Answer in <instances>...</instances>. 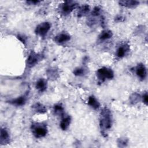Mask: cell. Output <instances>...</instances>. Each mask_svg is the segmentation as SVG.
Returning a JSON list of instances; mask_svg holds the SVG:
<instances>
[{"mask_svg": "<svg viewBox=\"0 0 148 148\" xmlns=\"http://www.w3.org/2000/svg\"><path fill=\"white\" fill-rule=\"evenodd\" d=\"M141 99L143 102V103L147 106L148 103V95L147 92H145V93H143V94L141 96Z\"/></svg>", "mask_w": 148, "mask_h": 148, "instance_id": "obj_24", "label": "cell"}, {"mask_svg": "<svg viewBox=\"0 0 148 148\" xmlns=\"http://www.w3.org/2000/svg\"><path fill=\"white\" fill-rule=\"evenodd\" d=\"M47 81L43 78L38 79L35 83L36 89L40 92H44L47 89Z\"/></svg>", "mask_w": 148, "mask_h": 148, "instance_id": "obj_15", "label": "cell"}, {"mask_svg": "<svg viewBox=\"0 0 148 148\" xmlns=\"http://www.w3.org/2000/svg\"><path fill=\"white\" fill-rule=\"evenodd\" d=\"M47 75L50 79H56L58 77V72L55 68H50L47 71Z\"/></svg>", "mask_w": 148, "mask_h": 148, "instance_id": "obj_20", "label": "cell"}, {"mask_svg": "<svg viewBox=\"0 0 148 148\" xmlns=\"http://www.w3.org/2000/svg\"><path fill=\"white\" fill-rule=\"evenodd\" d=\"M141 99V96H140L139 94L135 93L133 94L131 97H130V100H131V102H132L133 103H135L136 102H138V100H139V99Z\"/></svg>", "mask_w": 148, "mask_h": 148, "instance_id": "obj_23", "label": "cell"}, {"mask_svg": "<svg viewBox=\"0 0 148 148\" xmlns=\"http://www.w3.org/2000/svg\"><path fill=\"white\" fill-rule=\"evenodd\" d=\"M78 3L74 1H65L60 4L59 10L61 14L66 16L77 8Z\"/></svg>", "mask_w": 148, "mask_h": 148, "instance_id": "obj_4", "label": "cell"}, {"mask_svg": "<svg viewBox=\"0 0 148 148\" xmlns=\"http://www.w3.org/2000/svg\"><path fill=\"white\" fill-rule=\"evenodd\" d=\"M41 1H38V0H31V1H27L26 3L28 5H38V3H39Z\"/></svg>", "mask_w": 148, "mask_h": 148, "instance_id": "obj_26", "label": "cell"}, {"mask_svg": "<svg viewBox=\"0 0 148 148\" xmlns=\"http://www.w3.org/2000/svg\"><path fill=\"white\" fill-rule=\"evenodd\" d=\"M32 108L34 112L37 113L43 114L47 112V109L42 103L40 102H36L32 105Z\"/></svg>", "mask_w": 148, "mask_h": 148, "instance_id": "obj_16", "label": "cell"}, {"mask_svg": "<svg viewBox=\"0 0 148 148\" xmlns=\"http://www.w3.org/2000/svg\"><path fill=\"white\" fill-rule=\"evenodd\" d=\"M71 40V36L65 32H61L57 34L54 38V41L57 44H63Z\"/></svg>", "mask_w": 148, "mask_h": 148, "instance_id": "obj_10", "label": "cell"}, {"mask_svg": "<svg viewBox=\"0 0 148 148\" xmlns=\"http://www.w3.org/2000/svg\"><path fill=\"white\" fill-rule=\"evenodd\" d=\"M140 2L134 0H124L119 1V4L123 7L127 8H135L139 5Z\"/></svg>", "mask_w": 148, "mask_h": 148, "instance_id": "obj_12", "label": "cell"}, {"mask_svg": "<svg viewBox=\"0 0 148 148\" xmlns=\"http://www.w3.org/2000/svg\"><path fill=\"white\" fill-rule=\"evenodd\" d=\"M31 130L33 135L36 138H41L45 136L48 131L47 125L43 123L39 122L32 123Z\"/></svg>", "mask_w": 148, "mask_h": 148, "instance_id": "obj_2", "label": "cell"}, {"mask_svg": "<svg viewBox=\"0 0 148 148\" xmlns=\"http://www.w3.org/2000/svg\"><path fill=\"white\" fill-rule=\"evenodd\" d=\"M130 51V46L127 43L121 44L116 51V56L117 58L121 59L124 58Z\"/></svg>", "mask_w": 148, "mask_h": 148, "instance_id": "obj_8", "label": "cell"}, {"mask_svg": "<svg viewBox=\"0 0 148 148\" xmlns=\"http://www.w3.org/2000/svg\"><path fill=\"white\" fill-rule=\"evenodd\" d=\"M42 55L39 53H38L35 51H31L27 59L26 64L27 66L29 68H32L36 65L40 60L42 59Z\"/></svg>", "mask_w": 148, "mask_h": 148, "instance_id": "obj_6", "label": "cell"}, {"mask_svg": "<svg viewBox=\"0 0 148 148\" xmlns=\"http://www.w3.org/2000/svg\"><path fill=\"white\" fill-rule=\"evenodd\" d=\"M113 36V33L110 30L105 29L102 31L98 35V39L101 41H105L110 39Z\"/></svg>", "mask_w": 148, "mask_h": 148, "instance_id": "obj_18", "label": "cell"}, {"mask_svg": "<svg viewBox=\"0 0 148 148\" xmlns=\"http://www.w3.org/2000/svg\"><path fill=\"white\" fill-rule=\"evenodd\" d=\"M112 115L111 111L106 107L103 108L99 114V127L102 134H106L112 126Z\"/></svg>", "mask_w": 148, "mask_h": 148, "instance_id": "obj_1", "label": "cell"}, {"mask_svg": "<svg viewBox=\"0 0 148 148\" xmlns=\"http://www.w3.org/2000/svg\"><path fill=\"white\" fill-rule=\"evenodd\" d=\"M87 103L92 109L94 110H98L101 106V104L99 101L93 95L89 96L87 101Z\"/></svg>", "mask_w": 148, "mask_h": 148, "instance_id": "obj_14", "label": "cell"}, {"mask_svg": "<svg viewBox=\"0 0 148 148\" xmlns=\"http://www.w3.org/2000/svg\"><path fill=\"white\" fill-rule=\"evenodd\" d=\"M10 140V135L8 130L5 128H1V134H0V142L1 145H5L9 142Z\"/></svg>", "mask_w": 148, "mask_h": 148, "instance_id": "obj_11", "label": "cell"}, {"mask_svg": "<svg viewBox=\"0 0 148 148\" xmlns=\"http://www.w3.org/2000/svg\"><path fill=\"white\" fill-rule=\"evenodd\" d=\"M27 97H28V94L25 93L24 94L21 96H19L16 98L9 100L8 102L10 104L15 106H24L26 103V101L27 100Z\"/></svg>", "mask_w": 148, "mask_h": 148, "instance_id": "obj_9", "label": "cell"}, {"mask_svg": "<svg viewBox=\"0 0 148 148\" xmlns=\"http://www.w3.org/2000/svg\"><path fill=\"white\" fill-rule=\"evenodd\" d=\"M71 117L68 115L65 116V114L62 117L61 120L60 121V126L61 129L63 131L67 130L71 124Z\"/></svg>", "mask_w": 148, "mask_h": 148, "instance_id": "obj_13", "label": "cell"}, {"mask_svg": "<svg viewBox=\"0 0 148 148\" xmlns=\"http://www.w3.org/2000/svg\"><path fill=\"white\" fill-rule=\"evenodd\" d=\"M90 11V6L87 4H84L79 8L77 11V16L82 17L87 15Z\"/></svg>", "mask_w": 148, "mask_h": 148, "instance_id": "obj_17", "label": "cell"}, {"mask_svg": "<svg viewBox=\"0 0 148 148\" xmlns=\"http://www.w3.org/2000/svg\"><path fill=\"white\" fill-rule=\"evenodd\" d=\"M96 76L98 81L102 83L106 80L112 79L114 76V73L111 68L102 66L97 71Z\"/></svg>", "mask_w": 148, "mask_h": 148, "instance_id": "obj_3", "label": "cell"}, {"mask_svg": "<svg viewBox=\"0 0 148 148\" xmlns=\"http://www.w3.org/2000/svg\"><path fill=\"white\" fill-rule=\"evenodd\" d=\"M135 73L137 77L141 80H144L147 76V69L142 63L138 64L135 68Z\"/></svg>", "mask_w": 148, "mask_h": 148, "instance_id": "obj_7", "label": "cell"}, {"mask_svg": "<svg viewBox=\"0 0 148 148\" xmlns=\"http://www.w3.org/2000/svg\"><path fill=\"white\" fill-rule=\"evenodd\" d=\"M53 112L57 116H61V117H62L65 115L64 108L61 103H57L54 105Z\"/></svg>", "mask_w": 148, "mask_h": 148, "instance_id": "obj_19", "label": "cell"}, {"mask_svg": "<svg viewBox=\"0 0 148 148\" xmlns=\"http://www.w3.org/2000/svg\"><path fill=\"white\" fill-rule=\"evenodd\" d=\"M86 69L83 67L76 68L73 71V75L76 76H83L86 74Z\"/></svg>", "mask_w": 148, "mask_h": 148, "instance_id": "obj_21", "label": "cell"}, {"mask_svg": "<svg viewBox=\"0 0 148 148\" xmlns=\"http://www.w3.org/2000/svg\"><path fill=\"white\" fill-rule=\"evenodd\" d=\"M51 24L47 21H44L39 24L35 29V33L40 37H45L50 30Z\"/></svg>", "mask_w": 148, "mask_h": 148, "instance_id": "obj_5", "label": "cell"}, {"mask_svg": "<svg viewBox=\"0 0 148 148\" xmlns=\"http://www.w3.org/2000/svg\"><path fill=\"white\" fill-rule=\"evenodd\" d=\"M118 143L120 145V146H121V145H123V146H125V145L127 143V141L126 139H124H124H121H121H120L119 140Z\"/></svg>", "mask_w": 148, "mask_h": 148, "instance_id": "obj_27", "label": "cell"}, {"mask_svg": "<svg viewBox=\"0 0 148 148\" xmlns=\"http://www.w3.org/2000/svg\"><path fill=\"white\" fill-rule=\"evenodd\" d=\"M101 13V8L99 6H95L92 10L91 14L92 17H98Z\"/></svg>", "mask_w": 148, "mask_h": 148, "instance_id": "obj_22", "label": "cell"}, {"mask_svg": "<svg viewBox=\"0 0 148 148\" xmlns=\"http://www.w3.org/2000/svg\"><path fill=\"white\" fill-rule=\"evenodd\" d=\"M17 38L19 39L20 41H21L23 44H25L27 41V38L25 36L23 35H18Z\"/></svg>", "mask_w": 148, "mask_h": 148, "instance_id": "obj_25", "label": "cell"}]
</instances>
